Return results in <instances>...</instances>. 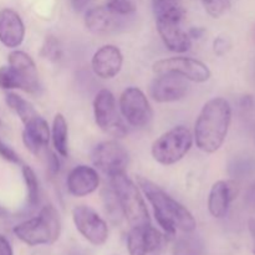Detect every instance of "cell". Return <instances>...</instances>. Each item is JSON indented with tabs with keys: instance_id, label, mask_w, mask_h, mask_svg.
Masks as SVG:
<instances>
[{
	"instance_id": "1",
	"label": "cell",
	"mask_w": 255,
	"mask_h": 255,
	"mask_svg": "<svg viewBox=\"0 0 255 255\" xmlns=\"http://www.w3.org/2000/svg\"><path fill=\"white\" fill-rule=\"evenodd\" d=\"M137 184L151 203L154 218L164 233L174 236L177 231L182 233L196 231L197 222L191 212L161 187L144 177H137Z\"/></svg>"
},
{
	"instance_id": "2",
	"label": "cell",
	"mask_w": 255,
	"mask_h": 255,
	"mask_svg": "<svg viewBox=\"0 0 255 255\" xmlns=\"http://www.w3.org/2000/svg\"><path fill=\"white\" fill-rule=\"evenodd\" d=\"M232 121V107L223 97L209 100L194 125V141L206 153H214L223 146Z\"/></svg>"
},
{
	"instance_id": "3",
	"label": "cell",
	"mask_w": 255,
	"mask_h": 255,
	"mask_svg": "<svg viewBox=\"0 0 255 255\" xmlns=\"http://www.w3.org/2000/svg\"><path fill=\"white\" fill-rule=\"evenodd\" d=\"M12 232L29 247L54 244L61 236V219L55 207L47 204L42 207L39 216L15 226Z\"/></svg>"
},
{
	"instance_id": "4",
	"label": "cell",
	"mask_w": 255,
	"mask_h": 255,
	"mask_svg": "<svg viewBox=\"0 0 255 255\" xmlns=\"http://www.w3.org/2000/svg\"><path fill=\"white\" fill-rule=\"evenodd\" d=\"M112 189L119 198L124 218L127 219L131 227L146 226L149 223V213L139 187L133 183L126 173H119L110 177Z\"/></svg>"
},
{
	"instance_id": "5",
	"label": "cell",
	"mask_w": 255,
	"mask_h": 255,
	"mask_svg": "<svg viewBox=\"0 0 255 255\" xmlns=\"http://www.w3.org/2000/svg\"><path fill=\"white\" fill-rule=\"evenodd\" d=\"M193 146L192 132L184 126H176L153 142L152 157L162 166H172L181 161Z\"/></svg>"
},
{
	"instance_id": "6",
	"label": "cell",
	"mask_w": 255,
	"mask_h": 255,
	"mask_svg": "<svg viewBox=\"0 0 255 255\" xmlns=\"http://www.w3.org/2000/svg\"><path fill=\"white\" fill-rule=\"evenodd\" d=\"M94 116L96 125L105 132L116 138L127 133V128L117 111L116 100L110 90L102 89L94 100Z\"/></svg>"
},
{
	"instance_id": "7",
	"label": "cell",
	"mask_w": 255,
	"mask_h": 255,
	"mask_svg": "<svg viewBox=\"0 0 255 255\" xmlns=\"http://www.w3.org/2000/svg\"><path fill=\"white\" fill-rule=\"evenodd\" d=\"M92 163L109 177L125 173L129 162L127 149L120 142L111 139L97 144L91 154Z\"/></svg>"
},
{
	"instance_id": "8",
	"label": "cell",
	"mask_w": 255,
	"mask_h": 255,
	"mask_svg": "<svg viewBox=\"0 0 255 255\" xmlns=\"http://www.w3.org/2000/svg\"><path fill=\"white\" fill-rule=\"evenodd\" d=\"M152 67L157 75L173 74L194 82H206L212 76L211 70L204 62L192 57L176 56L162 59L154 62Z\"/></svg>"
},
{
	"instance_id": "9",
	"label": "cell",
	"mask_w": 255,
	"mask_h": 255,
	"mask_svg": "<svg viewBox=\"0 0 255 255\" xmlns=\"http://www.w3.org/2000/svg\"><path fill=\"white\" fill-rule=\"evenodd\" d=\"M72 221L80 234L95 247H101L109 239L107 223L89 206H76L72 209Z\"/></svg>"
},
{
	"instance_id": "10",
	"label": "cell",
	"mask_w": 255,
	"mask_h": 255,
	"mask_svg": "<svg viewBox=\"0 0 255 255\" xmlns=\"http://www.w3.org/2000/svg\"><path fill=\"white\" fill-rule=\"evenodd\" d=\"M120 111L133 127L147 126L153 117V111L143 91L137 87H127L120 96Z\"/></svg>"
},
{
	"instance_id": "11",
	"label": "cell",
	"mask_w": 255,
	"mask_h": 255,
	"mask_svg": "<svg viewBox=\"0 0 255 255\" xmlns=\"http://www.w3.org/2000/svg\"><path fill=\"white\" fill-rule=\"evenodd\" d=\"M188 80L173 74L157 75L148 87L149 96L158 104L179 101L188 94Z\"/></svg>"
},
{
	"instance_id": "12",
	"label": "cell",
	"mask_w": 255,
	"mask_h": 255,
	"mask_svg": "<svg viewBox=\"0 0 255 255\" xmlns=\"http://www.w3.org/2000/svg\"><path fill=\"white\" fill-rule=\"evenodd\" d=\"M163 236L151 224L131 227L127 236V251L129 255H147L161 249Z\"/></svg>"
},
{
	"instance_id": "13",
	"label": "cell",
	"mask_w": 255,
	"mask_h": 255,
	"mask_svg": "<svg viewBox=\"0 0 255 255\" xmlns=\"http://www.w3.org/2000/svg\"><path fill=\"white\" fill-rule=\"evenodd\" d=\"M124 56L121 50L115 45H104L94 54L91 67L95 75L105 80L114 79L121 71Z\"/></svg>"
},
{
	"instance_id": "14",
	"label": "cell",
	"mask_w": 255,
	"mask_h": 255,
	"mask_svg": "<svg viewBox=\"0 0 255 255\" xmlns=\"http://www.w3.org/2000/svg\"><path fill=\"white\" fill-rule=\"evenodd\" d=\"M67 191L71 196L81 198L94 193L100 186V176L92 167L80 164L72 168L67 176Z\"/></svg>"
},
{
	"instance_id": "15",
	"label": "cell",
	"mask_w": 255,
	"mask_h": 255,
	"mask_svg": "<svg viewBox=\"0 0 255 255\" xmlns=\"http://www.w3.org/2000/svg\"><path fill=\"white\" fill-rule=\"evenodd\" d=\"M238 194L234 181H218L212 186L208 197V211L212 217L222 219L228 214L232 201Z\"/></svg>"
},
{
	"instance_id": "16",
	"label": "cell",
	"mask_w": 255,
	"mask_h": 255,
	"mask_svg": "<svg viewBox=\"0 0 255 255\" xmlns=\"http://www.w3.org/2000/svg\"><path fill=\"white\" fill-rule=\"evenodd\" d=\"M25 37V25L15 10H0V42L9 49H15L22 44Z\"/></svg>"
},
{
	"instance_id": "17",
	"label": "cell",
	"mask_w": 255,
	"mask_h": 255,
	"mask_svg": "<svg viewBox=\"0 0 255 255\" xmlns=\"http://www.w3.org/2000/svg\"><path fill=\"white\" fill-rule=\"evenodd\" d=\"M9 65L21 77L25 92H29V94L39 92V74H37L36 65L30 55L20 50H14L9 54Z\"/></svg>"
},
{
	"instance_id": "18",
	"label": "cell",
	"mask_w": 255,
	"mask_h": 255,
	"mask_svg": "<svg viewBox=\"0 0 255 255\" xmlns=\"http://www.w3.org/2000/svg\"><path fill=\"white\" fill-rule=\"evenodd\" d=\"M50 128L45 119L37 115L27 124L22 131V142L25 147L35 156H40L49 146Z\"/></svg>"
},
{
	"instance_id": "19",
	"label": "cell",
	"mask_w": 255,
	"mask_h": 255,
	"mask_svg": "<svg viewBox=\"0 0 255 255\" xmlns=\"http://www.w3.org/2000/svg\"><path fill=\"white\" fill-rule=\"evenodd\" d=\"M157 31L168 50L187 52L192 47V39L182 27V21H156Z\"/></svg>"
},
{
	"instance_id": "20",
	"label": "cell",
	"mask_w": 255,
	"mask_h": 255,
	"mask_svg": "<svg viewBox=\"0 0 255 255\" xmlns=\"http://www.w3.org/2000/svg\"><path fill=\"white\" fill-rule=\"evenodd\" d=\"M121 19V15L110 10L106 5L95 6L85 14V25L94 34H110L119 29Z\"/></svg>"
},
{
	"instance_id": "21",
	"label": "cell",
	"mask_w": 255,
	"mask_h": 255,
	"mask_svg": "<svg viewBox=\"0 0 255 255\" xmlns=\"http://www.w3.org/2000/svg\"><path fill=\"white\" fill-rule=\"evenodd\" d=\"M156 21H183L184 10L179 0H152Z\"/></svg>"
},
{
	"instance_id": "22",
	"label": "cell",
	"mask_w": 255,
	"mask_h": 255,
	"mask_svg": "<svg viewBox=\"0 0 255 255\" xmlns=\"http://www.w3.org/2000/svg\"><path fill=\"white\" fill-rule=\"evenodd\" d=\"M204 243L199 236L191 233H184L178 237L172 248V255H203Z\"/></svg>"
},
{
	"instance_id": "23",
	"label": "cell",
	"mask_w": 255,
	"mask_h": 255,
	"mask_svg": "<svg viewBox=\"0 0 255 255\" xmlns=\"http://www.w3.org/2000/svg\"><path fill=\"white\" fill-rule=\"evenodd\" d=\"M67 137H69V128H67V122L65 120L64 115H55L54 121H52L51 139L52 143H54L55 151L61 157H67V154H69Z\"/></svg>"
},
{
	"instance_id": "24",
	"label": "cell",
	"mask_w": 255,
	"mask_h": 255,
	"mask_svg": "<svg viewBox=\"0 0 255 255\" xmlns=\"http://www.w3.org/2000/svg\"><path fill=\"white\" fill-rule=\"evenodd\" d=\"M5 102L19 116V119L21 120V122L24 125L37 116V112L35 111L32 105L27 100H25L24 97L19 96L17 94H14V92L6 94Z\"/></svg>"
},
{
	"instance_id": "25",
	"label": "cell",
	"mask_w": 255,
	"mask_h": 255,
	"mask_svg": "<svg viewBox=\"0 0 255 255\" xmlns=\"http://www.w3.org/2000/svg\"><path fill=\"white\" fill-rule=\"evenodd\" d=\"M255 173V158L247 154L236 156L229 161L228 174L233 179H242Z\"/></svg>"
},
{
	"instance_id": "26",
	"label": "cell",
	"mask_w": 255,
	"mask_h": 255,
	"mask_svg": "<svg viewBox=\"0 0 255 255\" xmlns=\"http://www.w3.org/2000/svg\"><path fill=\"white\" fill-rule=\"evenodd\" d=\"M21 173L27 191V204L30 208H35L40 202V187L37 177L34 169L26 164H22Z\"/></svg>"
},
{
	"instance_id": "27",
	"label": "cell",
	"mask_w": 255,
	"mask_h": 255,
	"mask_svg": "<svg viewBox=\"0 0 255 255\" xmlns=\"http://www.w3.org/2000/svg\"><path fill=\"white\" fill-rule=\"evenodd\" d=\"M102 202H104L105 212L111 219L112 223H120L121 219L124 218V213H122L121 206H120L119 198H117L115 191L111 188H106L102 191L101 193Z\"/></svg>"
},
{
	"instance_id": "28",
	"label": "cell",
	"mask_w": 255,
	"mask_h": 255,
	"mask_svg": "<svg viewBox=\"0 0 255 255\" xmlns=\"http://www.w3.org/2000/svg\"><path fill=\"white\" fill-rule=\"evenodd\" d=\"M239 111H241L243 121L255 142V97L243 96L239 101Z\"/></svg>"
},
{
	"instance_id": "29",
	"label": "cell",
	"mask_w": 255,
	"mask_h": 255,
	"mask_svg": "<svg viewBox=\"0 0 255 255\" xmlns=\"http://www.w3.org/2000/svg\"><path fill=\"white\" fill-rule=\"evenodd\" d=\"M0 89L24 90V82L10 65L0 67Z\"/></svg>"
},
{
	"instance_id": "30",
	"label": "cell",
	"mask_w": 255,
	"mask_h": 255,
	"mask_svg": "<svg viewBox=\"0 0 255 255\" xmlns=\"http://www.w3.org/2000/svg\"><path fill=\"white\" fill-rule=\"evenodd\" d=\"M62 49L59 40L54 36H46L41 47V56L50 61H57L61 57Z\"/></svg>"
},
{
	"instance_id": "31",
	"label": "cell",
	"mask_w": 255,
	"mask_h": 255,
	"mask_svg": "<svg viewBox=\"0 0 255 255\" xmlns=\"http://www.w3.org/2000/svg\"><path fill=\"white\" fill-rule=\"evenodd\" d=\"M207 14L214 19H218L231 7V0H199Z\"/></svg>"
},
{
	"instance_id": "32",
	"label": "cell",
	"mask_w": 255,
	"mask_h": 255,
	"mask_svg": "<svg viewBox=\"0 0 255 255\" xmlns=\"http://www.w3.org/2000/svg\"><path fill=\"white\" fill-rule=\"evenodd\" d=\"M106 6L121 16L133 14L137 10L136 0H106Z\"/></svg>"
},
{
	"instance_id": "33",
	"label": "cell",
	"mask_w": 255,
	"mask_h": 255,
	"mask_svg": "<svg viewBox=\"0 0 255 255\" xmlns=\"http://www.w3.org/2000/svg\"><path fill=\"white\" fill-rule=\"evenodd\" d=\"M231 40L226 36H218L213 41V51L218 56H224L231 50Z\"/></svg>"
},
{
	"instance_id": "34",
	"label": "cell",
	"mask_w": 255,
	"mask_h": 255,
	"mask_svg": "<svg viewBox=\"0 0 255 255\" xmlns=\"http://www.w3.org/2000/svg\"><path fill=\"white\" fill-rule=\"evenodd\" d=\"M0 157H1L2 159H5V161L10 162V163L17 164L21 162L19 158V154H17L11 147H9L6 143H4L1 139H0Z\"/></svg>"
},
{
	"instance_id": "35",
	"label": "cell",
	"mask_w": 255,
	"mask_h": 255,
	"mask_svg": "<svg viewBox=\"0 0 255 255\" xmlns=\"http://www.w3.org/2000/svg\"><path fill=\"white\" fill-rule=\"evenodd\" d=\"M60 171V161L57 158L56 153L50 152L49 157H47V172L51 177H55Z\"/></svg>"
},
{
	"instance_id": "36",
	"label": "cell",
	"mask_w": 255,
	"mask_h": 255,
	"mask_svg": "<svg viewBox=\"0 0 255 255\" xmlns=\"http://www.w3.org/2000/svg\"><path fill=\"white\" fill-rule=\"evenodd\" d=\"M0 255H14L9 241L2 234H0Z\"/></svg>"
},
{
	"instance_id": "37",
	"label": "cell",
	"mask_w": 255,
	"mask_h": 255,
	"mask_svg": "<svg viewBox=\"0 0 255 255\" xmlns=\"http://www.w3.org/2000/svg\"><path fill=\"white\" fill-rule=\"evenodd\" d=\"M70 5L76 12H81L91 4L92 0H69Z\"/></svg>"
},
{
	"instance_id": "38",
	"label": "cell",
	"mask_w": 255,
	"mask_h": 255,
	"mask_svg": "<svg viewBox=\"0 0 255 255\" xmlns=\"http://www.w3.org/2000/svg\"><path fill=\"white\" fill-rule=\"evenodd\" d=\"M246 203L251 208L255 209V182L249 186V188L246 192Z\"/></svg>"
},
{
	"instance_id": "39",
	"label": "cell",
	"mask_w": 255,
	"mask_h": 255,
	"mask_svg": "<svg viewBox=\"0 0 255 255\" xmlns=\"http://www.w3.org/2000/svg\"><path fill=\"white\" fill-rule=\"evenodd\" d=\"M204 34V29L203 27H192L189 29L188 35L191 39H201Z\"/></svg>"
},
{
	"instance_id": "40",
	"label": "cell",
	"mask_w": 255,
	"mask_h": 255,
	"mask_svg": "<svg viewBox=\"0 0 255 255\" xmlns=\"http://www.w3.org/2000/svg\"><path fill=\"white\" fill-rule=\"evenodd\" d=\"M248 229H249V233H251L252 236V239H253V253L255 255V218L249 219Z\"/></svg>"
},
{
	"instance_id": "41",
	"label": "cell",
	"mask_w": 255,
	"mask_h": 255,
	"mask_svg": "<svg viewBox=\"0 0 255 255\" xmlns=\"http://www.w3.org/2000/svg\"><path fill=\"white\" fill-rule=\"evenodd\" d=\"M5 213H6V212H5V211H4V209H2V208H1V207H0V216H4V214H5Z\"/></svg>"
},
{
	"instance_id": "42",
	"label": "cell",
	"mask_w": 255,
	"mask_h": 255,
	"mask_svg": "<svg viewBox=\"0 0 255 255\" xmlns=\"http://www.w3.org/2000/svg\"><path fill=\"white\" fill-rule=\"evenodd\" d=\"M70 255H82V254H80L79 252H72V253H70Z\"/></svg>"
},
{
	"instance_id": "43",
	"label": "cell",
	"mask_w": 255,
	"mask_h": 255,
	"mask_svg": "<svg viewBox=\"0 0 255 255\" xmlns=\"http://www.w3.org/2000/svg\"><path fill=\"white\" fill-rule=\"evenodd\" d=\"M0 126H1V120H0Z\"/></svg>"
}]
</instances>
